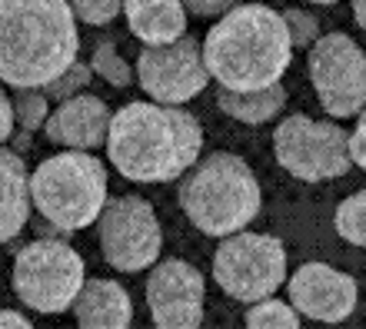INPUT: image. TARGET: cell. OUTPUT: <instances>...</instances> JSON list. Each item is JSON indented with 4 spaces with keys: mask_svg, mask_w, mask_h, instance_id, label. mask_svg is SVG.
Wrapping results in <instances>:
<instances>
[{
    "mask_svg": "<svg viewBox=\"0 0 366 329\" xmlns=\"http://www.w3.org/2000/svg\"><path fill=\"white\" fill-rule=\"evenodd\" d=\"M203 153V126L183 107H157L134 100L114 113L107 133V156L117 173L134 183L183 180Z\"/></svg>",
    "mask_w": 366,
    "mask_h": 329,
    "instance_id": "6da1fadb",
    "label": "cell"
},
{
    "mask_svg": "<svg viewBox=\"0 0 366 329\" xmlns=\"http://www.w3.org/2000/svg\"><path fill=\"white\" fill-rule=\"evenodd\" d=\"M203 67L220 90L260 93L280 83L293 60L287 20L263 4H237L223 14L200 44Z\"/></svg>",
    "mask_w": 366,
    "mask_h": 329,
    "instance_id": "7a4b0ae2",
    "label": "cell"
},
{
    "mask_svg": "<svg viewBox=\"0 0 366 329\" xmlns=\"http://www.w3.org/2000/svg\"><path fill=\"white\" fill-rule=\"evenodd\" d=\"M80 54L77 17L64 0H0V80L40 90L60 80Z\"/></svg>",
    "mask_w": 366,
    "mask_h": 329,
    "instance_id": "3957f363",
    "label": "cell"
},
{
    "mask_svg": "<svg viewBox=\"0 0 366 329\" xmlns=\"http://www.w3.org/2000/svg\"><path fill=\"white\" fill-rule=\"evenodd\" d=\"M177 200L197 230L227 240L260 216L263 190L243 156L220 150L200 156V163L180 180Z\"/></svg>",
    "mask_w": 366,
    "mask_h": 329,
    "instance_id": "277c9868",
    "label": "cell"
},
{
    "mask_svg": "<svg viewBox=\"0 0 366 329\" xmlns=\"http://www.w3.org/2000/svg\"><path fill=\"white\" fill-rule=\"evenodd\" d=\"M107 170L94 153H54L30 173V203L57 233L87 230L107 206Z\"/></svg>",
    "mask_w": 366,
    "mask_h": 329,
    "instance_id": "5b68a950",
    "label": "cell"
},
{
    "mask_svg": "<svg viewBox=\"0 0 366 329\" xmlns=\"http://www.w3.org/2000/svg\"><path fill=\"white\" fill-rule=\"evenodd\" d=\"M84 283V256L64 240H34L14 260V293L34 313L57 316L74 310Z\"/></svg>",
    "mask_w": 366,
    "mask_h": 329,
    "instance_id": "8992f818",
    "label": "cell"
},
{
    "mask_svg": "<svg viewBox=\"0 0 366 329\" xmlns=\"http://www.w3.org/2000/svg\"><path fill=\"white\" fill-rule=\"evenodd\" d=\"M213 280L227 296L250 306L273 300V293L287 283V250L267 233L227 236L213 253Z\"/></svg>",
    "mask_w": 366,
    "mask_h": 329,
    "instance_id": "52a82bcc",
    "label": "cell"
},
{
    "mask_svg": "<svg viewBox=\"0 0 366 329\" xmlns=\"http://www.w3.org/2000/svg\"><path fill=\"white\" fill-rule=\"evenodd\" d=\"M273 153L290 176L303 183H323L350 170V133L333 120L293 113L273 130Z\"/></svg>",
    "mask_w": 366,
    "mask_h": 329,
    "instance_id": "ba28073f",
    "label": "cell"
},
{
    "mask_svg": "<svg viewBox=\"0 0 366 329\" xmlns=\"http://www.w3.org/2000/svg\"><path fill=\"white\" fill-rule=\"evenodd\" d=\"M310 83L320 107L337 120L363 113L366 107V54L347 34H323L307 50Z\"/></svg>",
    "mask_w": 366,
    "mask_h": 329,
    "instance_id": "9c48e42d",
    "label": "cell"
},
{
    "mask_svg": "<svg viewBox=\"0 0 366 329\" xmlns=\"http://www.w3.org/2000/svg\"><path fill=\"white\" fill-rule=\"evenodd\" d=\"M100 253L104 260L120 273H140L157 266L164 233L154 206L144 196H114L107 200L104 213L97 220Z\"/></svg>",
    "mask_w": 366,
    "mask_h": 329,
    "instance_id": "30bf717a",
    "label": "cell"
},
{
    "mask_svg": "<svg viewBox=\"0 0 366 329\" xmlns=\"http://www.w3.org/2000/svg\"><path fill=\"white\" fill-rule=\"evenodd\" d=\"M134 74L137 83L157 107H183L210 83V74L203 67L200 40H193L190 34L170 47H144Z\"/></svg>",
    "mask_w": 366,
    "mask_h": 329,
    "instance_id": "8fae6325",
    "label": "cell"
},
{
    "mask_svg": "<svg viewBox=\"0 0 366 329\" xmlns=\"http://www.w3.org/2000/svg\"><path fill=\"white\" fill-rule=\"evenodd\" d=\"M147 306L157 329H200L203 273L187 260L157 263L147 276Z\"/></svg>",
    "mask_w": 366,
    "mask_h": 329,
    "instance_id": "7c38bea8",
    "label": "cell"
},
{
    "mask_svg": "<svg viewBox=\"0 0 366 329\" xmlns=\"http://www.w3.org/2000/svg\"><path fill=\"white\" fill-rule=\"evenodd\" d=\"M287 290L290 306L317 323H343L357 310V280L330 263H303Z\"/></svg>",
    "mask_w": 366,
    "mask_h": 329,
    "instance_id": "4fadbf2b",
    "label": "cell"
},
{
    "mask_svg": "<svg viewBox=\"0 0 366 329\" xmlns=\"http://www.w3.org/2000/svg\"><path fill=\"white\" fill-rule=\"evenodd\" d=\"M110 120H114V113L107 107V100L94 97V93H80V97L57 103L50 110L44 133H47L50 143L64 146V150L87 153V150H97V146L107 143Z\"/></svg>",
    "mask_w": 366,
    "mask_h": 329,
    "instance_id": "5bb4252c",
    "label": "cell"
},
{
    "mask_svg": "<svg viewBox=\"0 0 366 329\" xmlns=\"http://www.w3.org/2000/svg\"><path fill=\"white\" fill-rule=\"evenodd\" d=\"M80 329H130L134 300L117 280H87L74 303Z\"/></svg>",
    "mask_w": 366,
    "mask_h": 329,
    "instance_id": "9a60e30c",
    "label": "cell"
},
{
    "mask_svg": "<svg viewBox=\"0 0 366 329\" xmlns=\"http://www.w3.org/2000/svg\"><path fill=\"white\" fill-rule=\"evenodd\" d=\"M124 17L130 34L147 47H170L187 37V10L177 0H130Z\"/></svg>",
    "mask_w": 366,
    "mask_h": 329,
    "instance_id": "2e32d148",
    "label": "cell"
},
{
    "mask_svg": "<svg viewBox=\"0 0 366 329\" xmlns=\"http://www.w3.org/2000/svg\"><path fill=\"white\" fill-rule=\"evenodd\" d=\"M30 173L24 156L10 146H0V243L17 240L30 220Z\"/></svg>",
    "mask_w": 366,
    "mask_h": 329,
    "instance_id": "e0dca14e",
    "label": "cell"
},
{
    "mask_svg": "<svg viewBox=\"0 0 366 329\" xmlns=\"http://www.w3.org/2000/svg\"><path fill=\"white\" fill-rule=\"evenodd\" d=\"M217 103L227 116L240 120V123H250V126H260V123H270L273 116L283 110L287 103V90L283 83L270 90H260V93H230V90H217Z\"/></svg>",
    "mask_w": 366,
    "mask_h": 329,
    "instance_id": "ac0fdd59",
    "label": "cell"
},
{
    "mask_svg": "<svg viewBox=\"0 0 366 329\" xmlns=\"http://www.w3.org/2000/svg\"><path fill=\"white\" fill-rule=\"evenodd\" d=\"M90 70H94L97 77H104L110 87H130V80L137 77L130 64L120 57V50H117L114 40H100L94 47V60H90Z\"/></svg>",
    "mask_w": 366,
    "mask_h": 329,
    "instance_id": "d6986e66",
    "label": "cell"
},
{
    "mask_svg": "<svg viewBox=\"0 0 366 329\" xmlns=\"http://www.w3.org/2000/svg\"><path fill=\"white\" fill-rule=\"evenodd\" d=\"M333 226H337V233L347 243H353V246H363V250H366V190L347 196V200L337 206Z\"/></svg>",
    "mask_w": 366,
    "mask_h": 329,
    "instance_id": "ffe728a7",
    "label": "cell"
},
{
    "mask_svg": "<svg viewBox=\"0 0 366 329\" xmlns=\"http://www.w3.org/2000/svg\"><path fill=\"white\" fill-rule=\"evenodd\" d=\"M247 329H300V313L283 300H263L250 306Z\"/></svg>",
    "mask_w": 366,
    "mask_h": 329,
    "instance_id": "44dd1931",
    "label": "cell"
},
{
    "mask_svg": "<svg viewBox=\"0 0 366 329\" xmlns=\"http://www.w3.org/2000/svg\"><path fill=\"white\" fill-rule=\"evenodd\" d=\"M10 103H14V120L24 126V133H34V130H40V126L47 123L50 100L40 90H17L10 97Z\"/></svg>",
    "mask_w": 366,
    "mask_h": 329,
    "instance_id": "7402d4cb",
    "label": "cell"
},
{
    "mask_svg": "<svg viewBox=\"0 0 366 329\" xmlns=\"http://www.w3.org/2000/svg\"><path fill=\"white\" fill-rule=\"evenodd\" d=\"M94 80V70H90V64H74V67L64 74L60 80H54L50 87H44V97L47 100H57V103H67V100L80 97L84 90H87V83Z\"/></svg>",
    "mask_w": 366,
    "mask_h": 329,
    "instance_id": "603a6c76",
    "label": "cell"
},
{
    "mask_svg": "<svg viewBox=\"0 0 366 329\" xmlns=\"http://www.w3.org/2000/svg\"><path fill=\"white\" fill-rule=\"evenodd\" d=\"M283 20H287V30H290V40H293V47H313L323 34H320V20L313 14L300 7H290L283 10Z\"/></svg>",
    "mask_w": 366,
    "mask_h": 329,
    "instance_id": "cb8c5ba5",
    "label": "cell"
},
{
    "mask_svg": "<svg viewBox=\"0 0 366 329\" xmlns=\"http://www.w3.org/2000/svg\"><path fill=\"white\" fill-rule=\"evenodd\" d=\"M70 10H74V17L90 24V27H104V24L117 20L124 4H117V0H77V4H70Z\"/></svg>",
    "mask_w": 366,
    "mask_h": 329,
    "instance_id": "d4e9b609",
    "label": "cell"
},
{
    "mask_svg": "<svg viewBox=\"0 0 366 329\" xmlns=\"http://www.w3.org/2000/svg\"><path fill=\"white\" fill-rule=\"evenodd\" d=\"M350 163H357L360 170H366V110L360 113L353 133H350Z\"/></svg>",
    "mask_w": 366,
    "mask_h": 329,
    "instance_id": "484cf974",
    "label": "cell"
},
{
    "mask_svg": "<svg viewBox=\"0 0 366 329\" xmlns=\"http://www.w3.org/2000/svg\"><path fill=\"white\" fill-rule=\"evenodd\" d=\"M237 4H227V0H190V4H183V10H190V14H200V17H223V14H230Z\"/></svg>",
    "mask_w": 366,
    "mask_h": 329,
    "instance_id": "4316f807",
    "label": "cell"
},
{
    "mask_svg": "<svg viewBox=\"0 0 366 329\" xmlns=\"http://www.w3.org/2000/svg\"><path fill=\"white\" fill-rule=\"evenodd\" d=\"M14 126H17V120H14V103H10V97L0 90V146L14 136Z\"/></svg>",
    "mask_w": 366,
    "mask_h": 329,
    "instance_id": "83f0119b",
    "label": "cell"
},
{
    "mask_svg": "<svg viewBox=\"0 0 366 329\" xmlns=\"http://www.w3.org/2000/svg\"><path fill=\"white\" fill-rule=\"evenodd\" d=\"M0 329H34V323L17 310H0Z\"/></svg>",
    "mask_w": 366,
    "mask_h": 329,
    "instance_id": "f1b7e54d",
    "label": "cell"
},
{
    "mask_svg": "<svg viewBox=\"0 0 366 329\" xmlns=\"http://www.w3.org/2000/svg\"><path fill=\"white\" fill-rule=\"evenodd\" d=\"M353 17H357V24L366 30V0H360V4H353Z\"/></svg>",
    "mask_w": 366,
    "mask_h": 329,
    "instance_id": "f546056e",
    "label": "cell"
}]
</instances>
